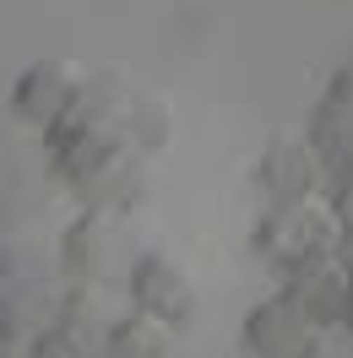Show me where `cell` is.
<instances>
[{"label":"cell","instance_id":"6da1fadb","mask_svg":"<svg viewBox=\"0 0 353 358\" xmlns=\"http://www.w3.org/2000/svg\"><path fill=\"white\" fill-rule=\"evenodd\" d=\"M136 98L120 82H82L71 109L44 131V152L60 185H71L82 206H120V174L131 163Z\"/></svg>","mask_w":353,"mask_h":358},{"label":"cell","instance_id":"7a4b0ae2","mask_svg":"<svg viewBox=\"0 0 353 358\" xmlns=\"http://www.w3.org/2000/svg\"><path fill=\"white\" fill-rule=\"evenodd\" d=\"M256 250H261L266 266H277L283 277L315 266L326 255H342L348 250V234H342V217L331 196H305V201H272L266 217L256 223Z\"/></svg>","mask_w":353,"mask_h":358},{"label":"cell","instance_id":"3957f363","mask_svg":"<svg viewBox=\"0 0 353 358\" xmlns=\"http://www.w3.org/2000/svg\"><path fill=\"white\" fill-rule=\"evenodd\" d=\"M240 342L250 358H321L331 342V326H321L315 315L293 299V293H272L244 315Z\"/></svg>","mask_w":353,"mask_h":358},{"label":"cell","instance_id":"277c9868","mask_svg":"<svg viewBox=\"0 0 353 358\" xmlns=\"http://www.w3.org/2000/svg\"><path fill=\"white\" fill-rule=\"evenodd\" d=\"M256 179L272 201H305V196H326L331 190V169L326 157L315 152L310 136H272L266 141Z\"/></svg>","mask_w":353,"mask_h":358},{"label":"cell","instance_id":"5b68a950","mask_svg":"<svg viewBox=\"0 0 353 358\" xmlns=\"http://www.w3.org/2000/svg\"><path fill=\"white\" fill-rule=\"evenodd\" d=\"M125 293H131V310L141 315H158V320H169V326H185L191 315H196V282H191V271L169 261V255H136L131 261V277H125Z\"/></svg>","mask_w":353,"mask_h":358},{"label":"cell","instance_id":"8992f818","mask_svg":"<svg viewBox=\"0 0 353 358\" xmlns=\"http://www.w3.org/2000/svg\"><path fill=\"white\" fill-rule=\"evenodd\" d=\"M82 82L88 76H82V66H71V60H33L17 76V87H11V109H17L22 125H33V131L44 136L71 109V98L82 92Z\"/></svg>","mask_w":353,"mask_h":358},{"label":"cell","instance_id":"52a82bcc","mask_svg":"<svg viewBox=\"0 0 353 358\" xmlns=\"http://www.w3.org/2000/svg\"><path fill=\"white\" fill-rule=\"evenodd\" d=\"M305 136L315 141V152L326 157L331 179L353 169V60L326 82V92H321V103H315V114H310Z\"/></svg>","mask_w":353,"mask_h":358},{"label":"cell","instance_id":"ba28073f","mask_svg":"<svg viewBox=\"0 0 353 358\" xmlns=\"http://www.w3.org/2000/svg\"><path fill=\"white\" fill-rule=\"evenodd\" d=\"M288 293L305 304L321 326H342V310H348V255H326V261H315V266L293 271L288 277Z\"/></svg>","mask_w":353,"mask_h":358},{"label":"cell","instance_id":"9c48e42d","mask_svg":"<svg viewBox=\"0 0 353 358\" xmlns=\"http://www.w3.org/2000/svg\"><path fill=\"white\" fill-rule=\"evenodd\" d=\"M104 348H109V358H169L174 326L158 320V315H141V310H120L114 326L104 331Z\"/></svg>","mask_w":353,"mask_h":358},{"label":"cell","instance_id":"30bf717a","mask_svg":"<svg viewBox=\"0 0 353 358\" xmlns=\"http://www.w3.org/2000/svg\"><path fill=\"white\" fill-rule=\"evenodd\" d=\"M326 196H331V206H337V217H342V234H353V169L331 179Z\"/></svg>","mask_w":353,"mask_h":358},{"label":"cell","instance_id":"8fae6325","mask_svg":"<svg viewBox=\"0 0 353 358\" xmlns=\"http://www.w3.org/2000/svg\"><path fill=\"white\" fill-rule=\"evenodd\" d=\"M342 326L353 331V261H348V310H342Z\"/></svg>","mask_w":353,"mask_h":358},{"label":"cell","instance_id":"7c38bea8","mask_svg":"<svg viewBox=\"0 0 353 358\" xmlns=\"http://www.w3.org/2000/svg\"><path fill=\"white\" fill-rule=\"evenodd\" d=\"M0 277H6V250H0Z\"/></svg>","mask_w":353,"mask_h":358}]
</instances>
